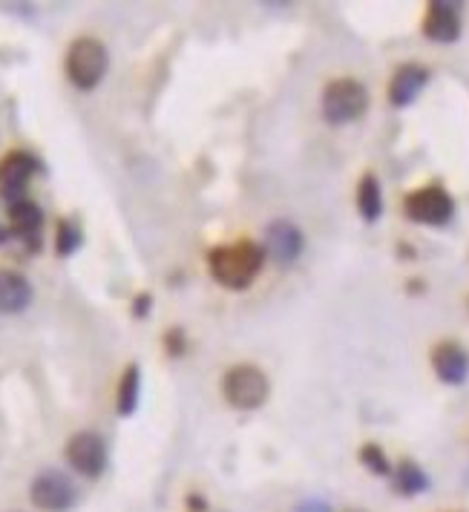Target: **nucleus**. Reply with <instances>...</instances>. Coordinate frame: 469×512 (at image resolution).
I'll list each match as a JSON object with an SVG mask.
<instances>
[{
  "label": "nucleus",
  "mask_w": 469,
  "mask_h": 512,
  "mask_svg": "<svg viewBox=\"0 0 469 512\" xmlns=\"http://www.w3.org/2000/svg\"><path fill=\"white\" fill-rule=\"evenodd\" d=\"M265 248L251 242V239H239L234 245H219L208 254V268H211V277L222 288H231V291H242L248 288L251 282L257 280L262 265H265Z\"/></svg>",
  "instance_id": "f257e3e1"
},
{
  "label": "nucleus",
  "mask_w": 469,
  "mask_h": 512,
  "mask_svg": "<svg viewBox=\"0 0 469 512\" xmlns=\"http://www.w3.org/2000/svg\"><path fill=\"white\" fill-rule=\"evenodd\" d=\"M84 242V233H81V225L75 219H61L58 222V233H55V251L58 256H72Z\"/></svg>",
  "instance_id": "a211bd4d"
},
{
  "label": "nucleus",
  "mask_w": 469,
  "mask_h": 512,
  "mask_svg": "<svg viewBox=\"0 0 469 512\" xmlns=\"http://www.w3.org/2000/svg\"><path fill=\"white\" fill-rule=\"evenodd\" d=\"M222 395L239 412H254L271 395L268 374L262 372L259 366L239 363L234 369H228V374L222 377Z\"/></svg>",
  "instance_id": "7ed1b4c3"
},
{
  "label": "nucleus",
  "mask_w": 469,
  "mask_h": 512,
  "mask_svg": "<svg viewBox=\"0 0 469 512\" xmlns=\"http://www.w3.org/2000/svg\"><path fill=\"white\" fill-rule=\"evenodd\" d=\"M461 15H464V6L455 3V0H432L426 6V15H423V35L432 41V44H455L461 38Z\"/></svg>",
  "instance_id": "0eeeda50"
},
{
  "label": "nucleus",
  "mask_w": 469,
  "mask_h": 512,
  "mask_svg": "<svg viewBox=\"0 0 469 512\" xmlns=\"http://www.w3.org/2000/svg\"><path fill=\"white\" fill-rule=\"evenodd\" d=\"M150 305H153V297H150V294H139V297L133 300V314H136V317H147V314H150Z\"/></svg>",
  "instance_id": "4be33fe9"
},
{
  "label": "nucleus",
  "mask_w": 469,
  "mask_h": 512,
  "mask_svg": "<svg viewBox=\"0 0 469 512\" xmlns=\"http://www.w3.org/2000/svg\"><path fill=\"white\" fill-rule=\"evenodd\" d=\"M165 346L170 357H182L185 349H188V343H185V331H182V328H170L165 337Z\"/></svg>",
  "instance_id": "aec40b11"
},
{
  "label": "nucleus",
  "mask_w": 469,
  "mask_h": 512,
  "mask_svg": "<svg viewBox=\"0 0 469 512\" xmlns=\"http://www.w3.org/2000/svg\"><path fill=\"white\" fill-rule=\"evenodd\" d=\"M41 173V162L26 153V150H15L9 156H3L0 162V193L6 202H15V199H24L26 185Z\"/></svg>",
  "instance_id": "6e6552de"
},
{
  "label": "nucleus",
  "mask_w": 469,
  "mask_h": 512,
  "mask_svg": "<svg viewBox=\"0 0 469 512\" xmlns=\"http://www.w3.org/2000/svg\"><path fill=\"white\" fill-rule=\"evenodd\" d=\"M262 248H265V256H268L271 262H277V265H291V262H297L300 254H303L305 236L294 222H288V219H274V222L265 228V245H262Z\"/></svg>",
  "instance_id": "9d476101"
},
{
  "label": "nucleus",
  "mask_w": 469,
  "mask_h": 512,
  "mask_svg": "<svg viewBox=\"0 0 469 512\" xmlns=\"http://www.w3.org/2000/svg\"><path fill=\"white\" fill-rule=\"evenodd\" d=\"M32 303V285L18 271H0V314H21Z\"/></svg>",
  "instance_id": "4468645a"
},
{
  "label": "nucleus",
  "mask_w": 469,
  "mask_h": 512,
  "mask_svg": "<svg viewBox=\"0 0 469 512\" xmlns=\"http://www.w3.org/2000/svg\"><path fill=\"white\" fill-rule=\"evenodd\" d=\"M429 78H432V72L423 64H400L392 75V81H389V104L398 110L415 104V98L426 90Z\"/></svg>",
  "instance_id": "ddd939ff"
},
{
  "label": "nucleus",
  "mask_w": 469,
  "mask_h": 512,
  "mask_svg": "<svg viewBox=\"0 0 469 512\" xmlns=\"http://www.w3.org/2000/svg\"><path fill=\"white\" fill-rule=\"evenodd\" d=\"M67 461L84 478H98L107 466V443L95 432H78L67 443Z\"/></svg>",
  "instance_id": "1a4fd4ad"
},
{
  "label": "nucleus",
  "mask_w": 469,
  "mask_h": 512,
  "mask_svg": "<svg viewBox=\"0 0 469 512\" xmlns=\"http://www.w3.org/2000/svg\"><path fill=\"white\" fill-rule=\"evenodd\" d=\"M9 236H12V233H9V228H3V225H0V245H3V242H6Z\"/></svg>",
  "instance_id": "b1692460"
},
{
  "label": "nucleus",
  "mask_w": 469,
  "mask_h": 512,
  "mask_svg": "<svg viewBox=\"0 0 469 512\" xmlns=\"http://www.w3.org/2000/svg\"><path fill=\"white\" fill-rule=\"evenodd\" d=\"M6 210H9V233L26 242L29 251H38L41 248V228H44V210L38 208L29 196L6 202Z\"/></svg>",
  "instance_id": "9b49d317"
},
{
  "label": "nucleus",
  "mask_w": 469,
  "mask_h": 512,
  "mask_svg": "<svg viewBox=\"0 0 469 512\" xmlns=\"http://www.w3.org/2000/svg\"><path fill=\"white\" fill-rule=\"evenodd\" d=\"M403 213L409 222L426 225V228H444L455 216V199L452 193L441 185H426L406 193L403 199Z\"/></svg>",
  "instance_id": "20e7f679"
},
{
  "label": "nucleus",
  "mask_w": 469,
  "mask_h": 512,
  "mask_svg": "<svg viewBox=\"0 0 469 512\" xmlns=\"http://www.w3.org/2000/svg\"><path fill=\"white\" fill-rule=\"evenodd\" d=\"M141 395V372L139 366H127L121 374V383H118V415L121 418H130L139 406Z\"/></svg>",
  "instance_id": "f3484780"
},
{
  "label": "nucleus",
  "mask_w": 469,
  "mask_h": 512,
  "mask_svg": "<svg viewBox=\"0 0 469 512\" xmlns=\"http://www.w3.org/2000/svg\"><path fill=\"white\" fill-rule=\"evenodd\" d=\"M188 504H190V510H205V501H202V498H196V495H190Z\"/></svg>",
  "instance_id": "5701e85b"
},
{
  "label": "nucleus",
  "mask_w": 469,
  "mask_h": 512,
  "mask_svg": "<svg viewBox=\"0 0 469 512\" xmlns=\"http://www.w3.org/2000/svg\"><path fill=\"white\" fill-rule=\"evenodd\" d=\"M369 110V90L357 78H334L323 90V118L331 127L352 124L366 116Z\"/></svg>",
  "instance_id": "f03ea898"
},
{
  "label": "nucleus",
  "mask_w": 469,
  "mask_h": 512,
  "mask_svg": "<svg viewBox=\"0 0 469 512\" xmlns=\"http://www.w3.org/2000/svg\"><path fill=\"white\" fill-rule=\"evenodd\" d=\"M392 484L400 495H421L429 489V475L415 461H400L392 469Z\"/></svg>",
  "instance_id": "dca6fc26"
},
{
  "label": "nucleus",
  "mask_w": 469,
  "mask_h": 512,
  "mask_svg": "<svg viewBox=\"0 0 469 512\" xmlns=\"http://www.w3.org/2000/svg\"><path fill=\"white\" fill-rule=\"evenodd\" d=\"M360 464L366 466L372 475H380V478H392V469H395L389 464L383 446H377V443H363L360 446Z\"/></svg>",
  "instance_id": "6ab92c4d"
},
{
  "label": "nucleus",
  "mask_w": 469,
  "mask_h": 512,
  "mask_svg": "<svg viewBox=\"0 0 469 512\" xmlns=\"http://www.w3.org/2000/svg\"><path fill=\"white\" fill-rule=\"evenodd\" d=\"M432 369L446 386H464L469 377V351L455 340H444L432 349Z\"/></svg>",
  "instance_id": "f8f14e48"
},
{
  "label": "nucleus",
  "mask_w": 469,
  "mask_h": 512,
  "mask_svg": "<svg viewBox=\"0 0 469 512\" xmlns=\"http://www.w3.org/2000/svg\"><path fill=\"white\" fill-rule=\"evenodd\" d=\"M294 512H331V507L323 501V498H305L303 504Z\"/></svg>",
  "instance_id": "412c9836"
},
{
  "label": "nucleus",
  "mask_w": 469,
  "mask_h": 512,
  "mask_svg": "<svg viewBox=\"0 0 469 512\" xmlns=\"http://www.w3.org/2000/svg\"><path fill=\"white\" fill-rule=\"evenodd\" d=\"M357 210L363 216V222H377L383 216V187L375 173H366L357 185Z\"/></svg>",
  "instance_id": "2eb2a0df"
},
{
  "label": "nucleus",
  "mask_w": 469,
  "mask_h": 512,
  "mask_svg": "<svg viewBox=\"0 0 469 512\" xmlns=\"http://www.w3.org/2000/svg\"><path fill=\"white\" fill-rule=\"evenodd\" d=\"M110 55L98 38H78L67 52V78L78 90H93L107 75Z\"/></svg>",
  "instance_id": "39448f33"
},
{
  "label": "nucleus",
  "mask_w": 469,
  "mask_h": 512,
  "mask_svg": "<svg viewBox=\"0 0 469 512\" xmlns=\"http://www.w3.org/2000/svg\"><path fill=\"white\" fill-rule=\"evenodd\" d=\"M29 498L38 510L67 512L75 504V487L72 481L58 469H44L29 489Z\"/></svg>",
  "instance_id": "423d86ee"
}]
</instances>
